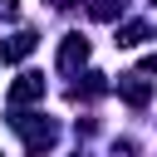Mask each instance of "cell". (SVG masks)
Returning <instances> with one entry per match:
<instances>
[{"label":"cell","instance_id":"5","mask_svg":"<svg viewBox=\"0 0 157 157\" xmlns=\"http://www.w3.org/2000/svg\"><path fill=\"white\" fill-rule=\"evenodd\" d=\"M83 59H88V39H83V34H64V44H59V69L74 74Z\"/></svg>","mask_w":157,"mask_h":157},{"label":"cell","instance_id":"7","mask_svg":"<svg viewBox=\"0 0 157 157\" xmlns=\"http://www.w3.org/2000/svg\"><path fill=\"white\" fill-rule=\"evenodd\" d=\"M98 93H108V78L103 74H83V83L69 88V98H98Z\"/></svg>","mask_w":157,"mask_h":157},{"label":"cell","instance_id":"3","mask_svg":"<svg viewBox=\"0 0 157 157\" xmlns=\"http://www.w3.org/2000/svg\"><path fill=\"white\" fill-rule=\"evenodd\" d=\"M44 98V78L39 74H20L10 83V108H25V103H39Z\"/></svg>","mask_w":157,"mask_h":157},{"label":"cell","instance_id":"11","mask_svg":"<svg viewBox=\"0 0 157 157\" xmlns=\"http://www.w3.org/2000/svg\"><path fill=\"white\" fill-rule=\"evenodd\" d=\"M0 157H5V152H0Z\"/></svg>","mask_w":157,"mask_h":157},{"label":"cell","instance_id":"10","mask_svg":"<svg viewBox=\"0 0 157 157\" xmlns=\"http://www.w3.org/2000/svg\"><path fill=\"white\" fill-rule=\"evenodd\" d=\"M142 74H157V54H147V59H142Z\"/></svg>","mask_w":157,"mask_h":157},{"label":"cell","instance_id":"9","mask_svg":"<svg viewBox=\"0 0 157 157\" xmlns=\"http://www.w3.org/2000/svg\"><path fill=\"white\" fill-rule=\"evenodd\" d=\"M0 20H20V5L15 0H0Z\"/></svg>","mask_w":157,"mask_h":157},{"label":"cell","instance_id":"8","mask_svg":"<svg viewBox=\"0 0 157 157\" xmlns=\"http://www.w3.org/2000/svg\"><path fill=\"white\" fill-rule=\"evenodd\" d=\"M123 5H128V0H98V5H93V15H98V20H118V15H123Z\"/></svg>","mask_w":157,"mask_h":157},{"label":"cell","instance_id":"2","mask_svg":"<svg viewBox=\"0 0 157 157\" xmlns=\"http://www.w3.org/2000/svg\"><path fill=\"white\" fill-rule=\"evenodd\" d=\"M39 49V34L34 29H20V34H10L5 44H0V64H20V59H29Z\"/></svg>","mask_w":157,"mask_h":157},{"label":"cell","instance_id":"1","mask_svg":"<svg viewBox=\"0 0 157 157\" xmlns=\"http://www.w3.org/2000/svg\"><path fill=\"white\" fill-rule=\"evenodd\" d=\"M10 128L25 137V147H29V157H44L49 147H54V137H59V128H54V118H44V113H10Z\"/></svg>","mask_w":157,"mask_h":157},{"label":"cell","instance_id":"6","mask_svg":"<svg viewBox=\"0 0 157 157\" xmlns=\"http://www.w3.org/2000/svg\"><path fill=\"white\" fill-rule=\"evenodd\" d=\"M147 34H152V29H147L142 20H132V25H123V29H118V39H113V44H118V49H137Z\"/></svg>","mask_w":157,"mask_h":157},{"label":"cell","instance_id":"4","mask_svg":"<svg viewBox=\"0 0 157 157\" xmlns=\"http://www.w3.org/2000/svg\"><path fill=\"white\" fill-rule=\"evenodd\" d=\"M118 93H123V103H132V108H147V103H152V83H147L142 74H123V78H118Z\"/></svg>","mask_w":157,"mask_h":157}]
</instances>
